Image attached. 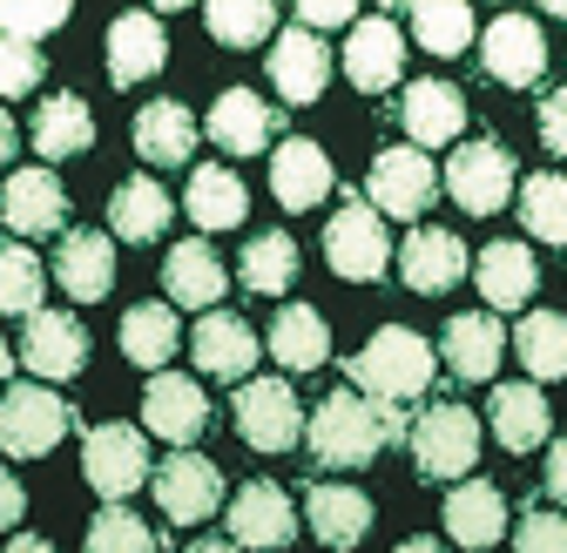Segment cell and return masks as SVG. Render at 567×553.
Listing matches in <instances>:
<instances>
[{"label": "cell", "instance_id": "obj_22", "mask_svg": "<svg viewBox=\"0 0 567 553\" xmlns=\"http://www.w3.org/2000/svg\"><path fill=\"white\" fill-rule=\"evenodd\" d=\"M203 128H209V143H217V149L257 156V149L277 143V108L264 95H250V88H224L217 102H209V122Z\"/></svg>", "mask_w": 567, "mask_h": 553}, {"label": "cell", "instance_id": "obj_52", "mask_svg": "<svg viewBox=\"0 0 567 553\" xmlns=\"http://www.w3.org/2000/svg\"><path fill=\"white\" fill-rule=\"evenodd\" d=\"M8 553H61V546H54V540H41V533H21Z\"/></svg>", "mask_w": 567, "mask_h": 553}, {"label": "cell", "instance_id": "obj_55", "mask_svg": "<svg viewBox=\"0 0 567 553\" xmlns=\"http://www.w3.org/2000/svg\"><path fill=\"white\" fill-rule=\"evenodd\" d=\"M399 553H446V546H440V540H405Z\"/></svg>", "mask_w": 567, "mask_h": 553}, {"label": "cell", "instance_id": "obj_11", "mask_svg": "<svg viewBox=\"0 0 567 553\" xmlns=\"http://www.w3.org/2000/svg\"><path fill=\"white\" fill-rule=\"evenodd\" d=\"M82 472H89V487L102 500H128L142 479H150V446H142V426H95L89 446H82Z\"/></svg>", "mask_w": 567, "mask_h": 553}, {"label": "cell", "instance_id": "obj_49", "mask_svg": "<svg viewBox=\"0 0 567 553\" xmlns=\"http://www.w3.org/2000/svg\"><path fill=\"white\" fill-rule=\"evenodd\" d=\"M21 513H28V493H21V479L0 466V533H14V526H21Z\"/></svg>", "mask_w": 567, "mask_h": 553}, {"label": "cell", "instance_id": "obj_47", "mask_svg": "<svg viewBox=\"0 0 567 553\" xmlns=\"http://www.w3.org/2000/svg\"><path fill=\"white\" fill-rule=\"evenodd\" d=\"M298 28H311V34H324V28H359V8H351V0H305Z\"/></svg>", "mask_w": 567, "mask_h": 553}, {"label": "cell", "instance_id": "obj_13", "mask_svg": "<svg viewBox=\"0 0 567 553\" xmlns=\"http://www.w3.org/2000/svg\"><path fill=\"white\" fill-rule=\"evenodd\" d=\"M480 54H486V75L507 88H534L547 75V34L534 14H501L480 34Z\"/></svg>", "mask_w": 567, "mask_h": 553}, {"label": "cell", "instance_id": "obj_27", "mask_svg": "<svg viewBox=\"0 0 567 553\" xmlns=\"http://www.w3.org/2000/svg\"><path fill=\"white\" fill-rule=\"evenodd\" d=\"M163 284H169V304L217 311L224 291H230V270H224V257L209 250L203 237H189V243H176V250L163 257Z\"/></svg>", "mask_w": 567, "mask_h": 553}, {"label": "cell", "instance_id": "obj_42", "mask_svg": "<svg viewBox=\"0 0 567 553\" xmlns=\"http://www.w3.org/2000/svg\"><path fill=\"white\" fill-rule=\"evenodd\" d=\"M520 223L540 243H567V176H527L520 182Z\"/></svg>", "mask_w": 567, "mask_h": 553}, {"label": "cell", "instance_id": "obj_51", "mask_svg": "<svg viewBox=\"0 0 567 553\" xmlns=\"http://www.w3.org/2000/svg\"><path fill=\"white\" fill-rule=\"evenodd\" d=\"M14 149H21V128H14V115H8V108H0V169L14 163Z\"/></svg>", "mask_w": 567, "mask_h": 553}, {"label": "cell", "instance_id": "obj_35", "mask_svg": "<svg viewBox=\"0 0 567 553\" xmlns=\"http://www.w3.org/2000/svg\"><path fill=\"white\" fill-rule=\"evenodd\" d=\"M89 143H95V115H89L82 95H48V102L34 108V156H41V169L82 156Z\"/></svg>", "mask_w": 567, "mask_h": 553}, {"label": "cell", "instance_id": "obj_20", "mask_svg": "<svg viewBox=\"0 0 567 553\" xmlns=\"http://www.w3.org/2000/svg\"><path fill=\"white\" fill-rule=\"evenodd\" d=\"M331 156L318 143H305V135H284V143L270 149V196L284 202V210H318V202L331 196Z\"/></svg>", "mask_w": 567, "mask_h": 553}, {"label": "cell", "instance_id": "obj_40", "mask_svg": "<svg viewBox=\"0 0 567 553\" xmlns=\"http://www.w3.org/2000/svg\"><path fill=\"white\" fill-rule=\"evenodd\" d=\"M48 291V270L28 243H0V317H34Z\"/></svg>", "mask_w": 567, "mask_h": 553}, {"label": "cell", "instance_id": "obj_7", "mask_svg": "<svg viewBox=\"0 0 567 553\" xmlns=\"http://www.w3.org/2000/svg\"><path fill=\"white\" fill-rule=\"evenodd\" d=\"M324 263H331L338 276H351V284H372V276H385L392 237H385V217L372 210V202L351 196L344 210L331 217V230H324Z\"/></svg>", "mask_w": 567, "mask_h": 553}, {"label": "cell", "instance_id": "obj_48", "mask_svg": "<svg viewBox=\"0 0 567 553\" xmlns=\"http://www.w3.org/2000/svg\"><path fill=\"white\" fill-rule=\"evenodd\" d=\"M540 143H547L554 156H567V88H554V95L540 102Z\"/></svg>", "mask_w": 567, "mask_h": 553}, {"label": "cell", "instance_id": "obj_9", "mask_svg": "<svg viewBox=\"0 0 567 553\" xmlns=\"http://www.w3.org/2000/svg\"><path fill=\"white\" fill-rule=\"evenodd\" d=\"M150 479H156V500H163V513L176 526H203L209 513L224 507V472H217V459H203L189 446H176Z\"/></svg>", "mask_w": 567, "mask_h": 553}, {"label": "cell", "instance_id": "obj_21", "mask_svg": "<svg viewBox=\"0 0 567 553\" xmlns=\"http://www.w3.org/2000/svg\"><path fill=\"white\" fill-rule=\"evenodd\" d=\"M440 358H446V372L466 378V385L493 378V372H501V358H507L501 317H493V311H460V317L446 324V337H440Z\"/></svg>", "mask_w": 567, "mask_h": 553}, {"label": "cell", "instance_id": "obj_2", "mask_svg": "<svg viewBox=\"0 0 567 553\" xmlns=\"http://www.w3.org/2000/svg\"><path fill=\"white\" fill-rule=\"evenodd\" d=\"M433 378H440V352L405 324H385L365 352L351 358V385L372 392L379 405H405L419 392H433Z\"/></svg>", "mask_w": 567, "mask_h": 553}, {"label": "cell", "instance_id": "obj_46", "mask_svg": "<svg viewBox=\"0 0 567 553\" xmlns=\"http://www.w3.org/2000/svg\"><path fill=\"white\" fill-rule=\"evenodd\" d=\"M514 553H567V520L560 513H527L514 533Z\"/></svg>", "mask_w": 567, "mask_h": 553}, {"label": "cell", "instance_id": "obj_31", "mask_svg": "<svg viewBox=\"0 0 567 553\" xmlns=\"http://www.w3.org/2000/svg\"><path fill=\"white\" fill-rule=\"evenodd\" d=\"M128 135H135V156L156 163V169H183L196 156V115L183 102H150Z\"/></svg>", "mask_w": 567, "mask_h": 553}, {"label": "cell", "instance_id": "obj_37", "mask_svg": "<svg viewBox=\"0 0 567 553\" xmlns=\"http://www.w3.org/2000/svg\"><path fill=\"white\" fill-rule=\"evenodd\" d=\"M237 276H244V291H257V298H284V291L298 284V243H291V230L250 237L244 257H237Z\"/></svg>", "mask_w": 567, "mask_h": 553}, {"label": "cell", "instance_id": "obj_28", "mask_svg": "<svg viewBox=\"0 0 567 553\" xmlns=\"http://www.w3.org/2000/svg\"><path fill=\"white\" fill-rule=\"evenodd\" d=\"M486 426H493V439H501L507 452H534V446H547V432H554V411H547V398H540L534 385H493Z\"/></svg>", "mask_w": 567, "mask_h": 553}, {"label": "cell", "instance_id": "obj_38", "mask_svg": "<svg viewBox=\"0 0 567 553\" xmlns=\"http://www.w3.org/2000/svg\"><path fill=\"white\" fill-rule=\"evenodd\" d=\"M514 352L527 365V378H567V317L560 311H527L514 331Z\"/></svg>", "mask_w": 567, "mask_h": 553}, {"label": "cell", "instance_id": "obj_36", "mask_svg": "<svg viewBox=\"0 0 567 553\" xmlns=\"http://www.w3.org/2000/svg\"><path fill=\"white\" fill-rule=\"evenodd\" d=\"M183 344V324H176V304H135L122 311V358L142 365V372H163Z\"/></svg>", "mask_w": 567, "mask_h": 553}, {"label": "cell", "instance_id": "obj_24", "mask_svg": "<svg viewBox=\"0 0 567 553\" xmlns=\"http://www.w3.org/2000/svg\"><path fill=\"white\" fill-rule=\"evenodd\" d=\"M399 276H405V291H419V298H440V291H453L460 276H466V243L453 237V230H412L405 237V250H399Z\"/></svg>", "mask_w": 567, "mask_h": 553}, {"label": "cell", "instance_id": "obj_50", "mask_svg": "<svg viewBox=\"0 0 567 553\" xmlns=\"http://www.w3.org/2000/svg\"><path fill=\"white\" fill-rule=\"evenodd\" d=\"M547 500L567 507V439H547Z\"/></svg>", "mask_w": 567, "mask_h": 553}, {"label": "cell", "instance_id": "obj_29", "mask_svg": "<svg viewBox=\"0 0 567 553\" xmlns=\"http://www.w3.org/2000/svg\"><path fill=\"white\" fill-rule=\"evenodd\" d=\"M305 520H311V533L324 540V546H359L365 533H372V500L359 493V487H338V479H318V487L305 493Z\"/></svg>", "mask_w": 567, "mask_h": 553}, {"label": "cell", "instance_id": "obj_53", "mask_svg": "<svg viewBox=\"0 0 567 553\" xmlns=\"http://www.w3.org/2000/svg\"><path fill=\"white\" fill-rule=\"evenodd\" d=\"M183 553H244V546H237V540H189Z\"/></svg>", "mask_w": 567, "mask_h": 553}, {"label": "cell", "instance_id": "obj_32", "mask_svg": "<svg viewBox=\"0 0 567 553\" xmlns=\"http://www.w3.org/2000/svg\"><path fill=\"white\" fill-rule=\"evenodd\" d=\"M169 217H176V202H169V189H163L156 176H128V182L109 196V230H115L122 243H156V237L169 230Z\"/></svg>", "mask_w": 567, "mask_h": 553}, {"label": "cell", "instance_id": "obj_30", "mask_svg": "<svg viewBox=\"0 0 567 553\" xmlns=\"http://www.w3.org/2000/svg\"><path fill=\"white\" fill-rule=\"evenodd\" d=\"M480 298L493 304V311H520L534 291H540V270H534V250L527 243H514V237H501V243H486L480 250Z\"/></svg>", "mask_w": 567, "mask_h": 553}, {"label": "cell", "instance_id": "obj_33", "mask_svg": "<svg viewBox=\"0 0 567 553\" xmlns=\"http://www.w3.org/2000/svg\"><path fill=\"white\" fill-rule=\"evenodd\" d=\"M183 210H189L196 230H237V223L250 217V189H244V176L203 163V169L189 176V189H183Z\"/></svg>", "mask_w": 567, "mask_h": 553}, {"label": "cell", "instance_id": "obj_25", "mask_svg": "<svg viewBox=\"0 0 567 553\" xmlns=\"http://www.w3.org/2000/svg\"><path fill=\"white\" fill-rule=\"evenodd\" d=\"M399 122L412 135V149H440V143H460L466 128V95L453 82H412L399 95Z\"/></svg>", "mask_w": 567, "mask_h": 553}, {"label": "cell", "instance_id": "obj_15", "mask_svg": "<svg viewBox=\"0 0 567 553\" xmlns=\"http://www.w3.org/2000/svg\"><path fill=\"white\" fill-rule=\"evenodd\" d=\"M189 352H196V372H203V378H250L264 337H257L237 311H203L196 331H189Z\"/></svg>", "mask_w": 567, "mask_h": 553}, {"label": "cell", "instance_id": "obj_45", "mask_svg": "<svg viewBox=\"0 0 567 553\" xmlns=\"http://www.w3.org/2000/svg\"><path fill=\"white\" fill-rule=\"evenodd\" d=\"M48 75V61H41V48H28V41H8L0 34V95H34V82Z\"/></svg>", "mask_w": 567, "mask_h": 553}, {"label": "cell", "instance_id": "obj_5", "mask_svg": "<svg viewBox=\"0 0 567 553\" xmlns=\"http://www.w3.org/2000/svg\"><path fill=\"white\" fill-rule=\"evenodd\" d=\"M433 196H440V169H433V156H425V149L399 143V149H379V156H372L365 202H372L379 217H399V223H412V217H425V210H433Z\"/></svg>", "mask_w": 567, "mask_h": 553}, {"label": "cell", "instance_id": "obj_43", "mask_svg": "<svg viewBox=\"0 0 567 553\" xmlns=\"http://www.w3.org/2000/svg\"><path fill=\"white\" fill-rule=\"evenodd\" d=\"M89 553H163V546H156V533L142 526L122 500H109V507L89 520Z\"/></svg>", "mask_w": 567, "mask_h": 553}, {"label": "cell", "instance_id": "obj_10", "mask_svg": "<svg viewBox=\"0 0 567 553\" xmlns=\"http://www.w3.org/2000/svg\"><path fill=\"white\" fill-rule=\"evenodd\" d=\"M224 513H230V540L250 546V553H284L298 540V507L277 479H250L244 493L224 500Z\"/></svg>", "mask_w": 567, "mask_h": 553}, {"label": "cell", "instance_id": "obj_6", "mask_svg": "<svg viewBox=\"0 0 567 553\" xmlns=\"http://www.w3.org/2000/svg\"><path fill=\"white\" fill-rule=\"evenodd\" d=\"M68 432V398L48 385H8L0 392V452L8 459H48Z\"/></svg>", "mask_w": 567, "mask_h": 553}, {"label": "cell", "instance_id": "obj_26", "mask_svg": "<svg viewBox=\"0 0 567 553\" xmlns=\"http://www.w3.org/2000/svg\"><path fill=\"white\" fill-rule=\"evenodd\" d=\"M446 533L473 553L501 546L507 540V493L493 487V479H460V487L446 493Z\"/></svg>", "mask_w": 567, "mask_h": 553}, {"label": "cell", "instance_id": "obj_18", "mask_svg": "<svg viewBox=\"0 0 567 553\" xmlns=\"http://www.w3.org/2000/svg\"><path fill=\"white\" fill-rule=\"evenodd\" d=\"M163 61H169V28L156 14H115L109 21V82L115 88H135V82H150L163 75Z\"/></svg>", "mask_w": 567, "mask_h": 553}, {"label": "cell", "instance_id": "obj_3", "mask_svg": "<svg viewBox=\"0 0 567 553\" xmlns=\"http://www.w3.org/2000/svg\"><path fill=\"white\" fill-rule=\"evenodd\" d=\"M514 156L493 143V135H480V143H460L453 163L440 169V189L460 202L466 217H501L507 202H514Z\"/></svg>", "mask_w": 567, "mask_h": 553}, {"label": "cell", "instance_id": "obj_14", "mask_svg": "<svg viewBox=\"0 0 567 553\" xmlns=\"http://www.w3.org/2000/svg\"><path fill=\"white\" fill-rule=\"evenodd\" d=\"M209 426V398L196 392V378L183 372H156L150 392H142V432H156L169 446H196Z\"/></svg>", "mask_w": 567, "mask_h": 553}, {"label": "cell", "instance_id": "obj_4", "mask_svg": "<svg viewBox=\"0 0 567 553\" xmlns=\"http://www.w3.org/2000/svg\"><path fill=\"white\" fill-rule=\"evenodd\" d=\"M405 439H412V466L425 479H466L480 466V419L466 405H425Z\"/></svg>", "mask_w": 567, "mask_h": 553}, {"label": "cell", "instance_id": "obj_12", "mask_svg": "<svg viewBox=\"0 0 567 553\" xmlns=\"http://www.w3.org/2000/svg\"><path fill=\"white\" fill-rule=\"evenodd\" d=\"M21 365L41 378V385H61L89 365V331L75 311H34L28 331H21Z\"/></svg>", "mask_w": 567, "mask_h": 553}, {"label": "cell", "instance_id": "obj_23", "mask_svg": "<svg viewBox=\"0 0 567 553\" xmlns=\"http://www.w3.org/2000/svg\"><path fill=\"white\" fill-rule=\"evenodd\" d=\"M270 82H277V95L284 102H318L324 95V82H331V54H324V41L311 34V28H284L277 41H270Z\"/></svg>", "mask_w": 567, "mask_h": 553}, {"label": "cell", "instance_id": "obj_39", "mask_svg": "<svg viewBox=\"0 0 567 553\" xmlns=\"http://www.w3.org/2000/svg\"><path fill=\"white\" fill-rule=\"evenodd\" d=\"M405 14H412V41L425 54H466V41H473V8L466 0H419Z\"/></svg>", "mask_w": 567, "mask_h": 553}, {"label": "cell", "instance_id": "obj_54", "mask_svg": "<svg viewBox=\"0 0 567 553\" xmlns=\"http://www.w3.org/2000/svg\"><path fill=\"white\" fill-rule=\"evenodd\" d=\"M8 372H14V344L0 337V385H8Z\"/></svg>", "mask_w": 567, "mask_h": 553}, {"label": "cell", "instance_id": "obj_41", "mask_svg": "<svg viewBox=\"0 0 567 553\" xmlns=\"http://www.w3.org/2000/svg\"><path fill=\"white\" fill-rule=\"evenodd\" d=\"M203 28H209V41H224V48H257V41H270L277 8H270V0H209Z\"/></svg>", "mask_w": 567, "mask_h": 553}, {"label": "cell", "instance_id": "obj_1", "mask_svg": "<svg viewBox=\"0 0 567 553\" xmlns=\"http://www.w3.org/2000/svg\"><path fill=\"white\" fill-rule=\"evenodd\" d=\"M399 432H405V426H399V405H372L365 392H331V398L311 411V426H305L311 459L331 466V472L372 466V459L385 452V439H399Z\"/></svg>", "mask_w": 567, "mask_h": 553}, {"label": "cell", "instance_id": "obj_44", "mask_svg": "<svg viewBox=\"0 0 567 553\" xmlns=\"http://www.w3.org/2000/svg\"><path fill=\"white\" fill-rule=\"evenodd\" d=\"M68 14H75L68 0H0V34L34 48V41H41V34H54Z\"/></svg>", "mask_w": 567, "mask_h": 553}, {"label": "cell", "instance_id": "obj_34", "mask_svg": "<svg viewBox=\"0 0 567 553\" xmlns=\"http://www.w3.org/2000/svg\"><path fill=\"white\" fill-rule=\"evenodd\" d=\"M264 344H270V358H277L284 372H318V365L331 358V331H324V317H318L311 304H284V311L270 317Z\"/></svg>", "mask_w": 567, "mask_h": 553}, {"label": "cell", "instance_id": "obj_19", "mask_svg": "<svg viewBox=\"0 0 567 553\" xmlns=\"http://www.w3.org/2000/svg\"><path fill=\"white\" fill-rule=\"evenodd\" d=\"M399 67H405V34H399V21L372 14V21L351 28V41H344V75H351V88H359V95L399 88Z\"/></svg>", "mask_w": 567, "mask_h": 553}, {"label": "cell", "instance_id": "obj_16", "mask_svg": "<svg viewBox=\"0 0 567 553\" xmlns=\"http://www.w3.org/2000/svg\"><path fill=\"white\" fill-rule=\"evenodd\" d=\"M0 223L14 237H54L68 230V189L48 169H14L8 189H0Z\"/></svg>", "mask_w": 567, "mask_h": 553}, {"label": "cell", "instance_id": "obj_8", "mask_svg": "<svg viewBox=\"0 0 567 553\" xmlns=\"http://www.w3.org/2000/svg\"><path fill=\"white\" fill-rule=\"evenodd\" d=\"M237 432L250 452H291L305 439V411H298V392L284 378H244L237 392Z\"/></svg>", "mask_w": 567, "mask_h": 553}, {"label": "cell", "instance_id": "obj_17", "mask_svg": "<svg viewBox=\"0 0 567 553\" xmlns=\"http://www.w3.org/2000/svg\"><path fill=\"white\" fill-rule=\"evenodd\" d=\"M54 284L75 304H102L115 291V243L102 230H61V243H54Z\"/></svg>", "mask_w": 567, "mask_h": 553}]
</instances>
